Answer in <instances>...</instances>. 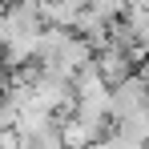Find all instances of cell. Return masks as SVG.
<instances>
[{
	"label": "cell",
	"instance_id": "cell-1",
	"mask_svg": "<svg viewBox=\"0 0 149 149\" xmlns=\"http://www.w3.org/2000/svg\"><path fill=\"white\" fill-rule=\"evenodd\" d=\"M0 56H4V52H0Z\"/></svg>",
	"mask_w": 149,
	"mask_h": 149
}]
</instances>
